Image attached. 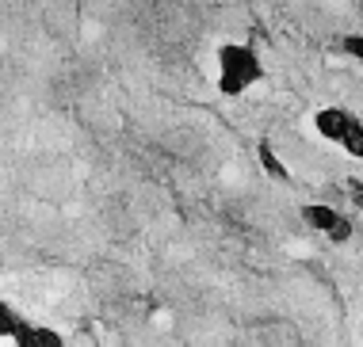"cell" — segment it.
I'll list each match as a JSON object with an SVG mask.
<instances>
[{
  "mask_svg": "<svg viewBox=\"0 0 363 347\" xmlns=\"http://www.w3.org/2000/svg\"><path fill=\"white\" fill-rule=\"evenodd\" d=\"M260 81H264V65L252 46H245V42L218 46V92L222 96H245Z\"/></svg>",
  "mask_w": 363,
  "mask_h": 347,
  "instance_id": "6da1fadb",
  "label": "cell"
},
{
  "mask_svg": "<svg viewBox=\"0 0 363 347\" xmlns=\"http://www.w3.org/2000/svg\"><path fill=\"white\" fill-rule=\"evenodd\" d=\"M302 222H306L313 233L329 237L333 244L352 241V222L337 210V206H329V203H306V206H302Z\"/></svg>",
  "mask_w": 363,
  "mask_h": 347,
  "instance_id": "7a4b0ae2",
  "label": "cell"
},
{
  "mask_svg": "<svg viewBox=\"0 0 363 347\" xmlns=\"http://www.w3.org/2000/svg\"><path fill=\"white\" fill-rule=\"evenodd\" d=\"M348 126H352V115L348 111H340V107H321L318 115H313V130H318L325 142H345V134H348Z\"/></svg>",
  "mask_w": 363,
  "mask_h": 347,
  "instance_id": "3957f363",
  "label": "cell"
},
{
  "mask_svg": "<svg viewBox=\"0 0 363 347\" xmlns=\"http://www.w3.org/2000/svg\"><path fill=\"white\" fill-rule=\"evenodd\" d=\"M12 340L19 347H62V336L54 329H35V324H19Z\"/></svg>",
  "mask_w": 363,
  "mask_h": 347,
  "instance_id": "277c9868",
  "label": "cell"
},
{
  "mask_svg": "<svg viewBox=\"0 0 363 347\" xmlns=\"http://www.w3.org/2000/svg\"><path fill=\"white\" fill-rule=\"evenodd\" d=\"M257 157H260V168L272 176V180H279V183H287V180H291L287 164L279 161V153L272 149V142H260V145H257Z\"/></svg>",
  "mask_w": 363,
  "mask_h": 347,
  "instance_id": "5b68a950",
  "label": "cell"
},
{
  "mask_svg": "<svg viewBox=\"0 0 363 347\" xmlns=\"http://www.w3.org/2000/svg\"><path fill=\"white\" fill-rule=\"evenodd\" d=\"M19 324H23V317H16L12 305H8V302H0V340H12Z\"/></svg>",
  "mask_w": 363,
  "mask_h": 347,
  "instance_id": "8992f818",
  "label": "cell"
},
{
  "mask_svg": "<svg viewBox=\"0 0 363 347\" xmlns=\"http://www.w3.org/2000/svg\"><path fill=\"white\" fill-rule=\"evenodd\" d=\"M348 149V157H356V161H363V123H356L352 118V126H348V134H345V142H340Z\"/></svg>",
  "mask_w": 363,
  "mask_h": 347,
  "instance_id": "52a82bcc",
  "label": "cell"
},
{
  "mask_svg": "<svg viewBox=\"0 0 363 347\" xmlns=\"http://www.w3.org/2000/svg\"><path fill=\"white\" fill-rule=\"evenodd\" d=\"M340 46H345V54H348V57H356V62H363V35H348Z\"/></svg>",
  "mask_w": 363,
  "mask_h": 347,
  "instance_id": "ba28073f",
  "label": "cell"
},
{
  "mask_svg": "<svg viewBox=\"0 0 363 347\" xmlns=\"http://www.w3.org/2000/svg\"><path fill=\"white\" fill-rule=\"evenodd\" d=\"M348 187H352V203H356V210L363 214V183H359V180H352Z\"/></svg>",
  "mask_w": 363,
  "mask_h": 347,
  "instance_id": "9c48e42d",
  "label": "cell"
}]
</instances>
